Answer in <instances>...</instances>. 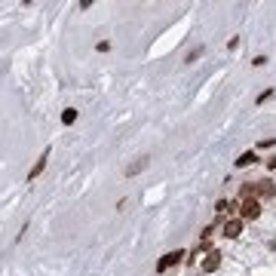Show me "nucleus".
<instances>
[{
    "label": "nucleus",
    "instance_id": "1a4fd4ad",
    "mask_svg": "<svg viewBox=\"0 0 276 276\" xmlns=\"http://www.w3.org/2000/svg\"><path fill=\"white\" fill-rule=\"evenodd\" d=\"M147 163H151V160H147V157H138V163H132L129 169H126V175L132 178V175H138V172H144V169H147Z\"/></svg>",
    "mask_w": 276,
    "mask_h": 276
},
{
    "label": "nucleus",
    "instance_id": "423d86ee",
    "mask_svg": "<svg viewBox=\"0 0 276 276\" xmlns=\"http://www.w3.org/2000/svg\"><path fill=\"white\" fill-rule=\"evenodd\" d=\"M218 267H221V252H215V249H212L209 255H206V261L200 264V270H203V273H215Z\"/></svg>",
    "mask_w": 276,
    "mask_h": 276
},
{
    "label": "nucleus",
    "instance_id": "39448f33",
    "mask_svg": "<svg viewBox=\"0 0 276 276\" xmlns=\"http://www.w3.org/2000/svg\"><path fill=\"white\" fill-rule=\"evenodd\" d=\"M49 154H52L49 147H43V154L37 157V163H34V169L28 172V181H34V178H40V175H43V169H46V163H49Z\"/></svg>",
    "mask_w": 276,
    "mask_h": 276
},
{
    "label": "nucleus",
    "instance_id": "f8f14e48",
    "mask_svg": "<svg viewBox=\"0 0 276 276\" xmlns=\"http://www.w3.org/2000/svg\"><path fill=\"white\" fill-rule=\"evenodd\" d=\"M276 95V89H267V92H261V95H258V105H264V101H270Z\"/></svg>",
    "mask_w": 276,
    "mask_h": 276
},
{
    "label": "nucleus",
    "instance_id": "9d476101",
    "mask_svg": "<svg viewBox=\"0 0 276 276\" xmlns=\"http://www.w3.org/2000/svg\"><path fill=\"white\" fill-rule=\"evenodd\" d=\"M239 200H255V181H246L239 187Z\"/></svg>",
    "mask_w": 276,
    "mask_h": 276
},
{
    "label": "nucleus",
    "instance_id": "7ed1b4c3",
    "mask_svg": "<svg viewBox=\"0 0 276 276\" xmlns=\"http://www.w3.org/2000/svg\"><path fill=\"white\" fill-rule=\"evenodd\" d=\"M243 224H246L243 218H227L221 230H224V236H227V239H239V236H243Z\"/></svg>",
    "mask_w": 276,
    "mask_h": 276
},
{
    "label": "nucleus",
    "instance_id": "4468645a",
    "mask_svg": "<svg viewBox=\"0 0 276 276\" xmlns=\"http://www.w3.org/2000/svg\"><path fill=\"white\" fill-rule=\"evenodd\" d=\"M252 65H255V68H264V65H267V55H255V59H252Z\"/></svg>",
    "mask_w": 276,
    "mask_h": 276
},
{
    "label": "nucleus",
    "instance_id": "f257e3e1",
    "mask_svg": "<svg viewBox=\"0 0 276 276\" xmlns=\"http://www.w3.org/2000/svg\"><path fill=\"white\" fill-rule=\"evenodd\" d=\"M239 218H243V221H255V218H261V203L258 200H243V203H239Z\"/></svg>",
    "mask_w": 276,
    "mask_h": 276
},
{
    "label": "nucleus",
    "instance_id": "2eb2a0df",
    "mask_svg": "<svg viewBox=\"0 0 276 276\" xmlns=\"http://www.w3.org/2000/svg\"><path fill=\"white\" fill-rule=\"evenodd\" d=\"M267 169H273V172H276V157H270V160H267Z\"/></svg>",
    "mask_w": 276,
    "mask_h": 276
},
{
    "label": "nucleus",
    "instance_id": "9b49d317",
    "mask_svg": "<svg viewBox=\"0 0 276 276\" xmlns=\"http://www.w3.org/2000/svg\"><path fill=\"white\" fill-rule=\"evenodd\" d=\"M62 123H65V126H74V123H77V108H65V111H62Z\"/></svg>",
    "mask_w": 276,
    "mask_h": 276
},
{
    "label": "nucleus",
    "instance_id": "6e6552de",
    "mask_svg": "<svg viewBox=\"0 0 276 276\" xmlns=\"http://www.w3.org/2000/svg\"><path fill=\"white\" fill-rule=\"evenodd\" d=\"M255 163H258V154L255 151H246V154L236 157V169H249V166H255Z\"/></svg>",
    "mask_w": 276,
    "mask_h": 276
},
{
    "label": "nucleus",
    "instance_id": "ddd939ff",
    "mask_svg": "<svg viewBox=\"0 0 276 276\" xmlns=\"http://www.w3.org/2000/svg\"><path fill=\"white\" fill-rule=\"evenodd\" d=\"M200 55H203V46H197V49H190V55H187V62H197Z\"/></svg>",
    "mask_w": 276,
    "mask_h": 276
},
{
    "label": "nucleus",
    "instance_id": "f03ea898",
    "mask_svg": "<svg viewBox=\"0 0 276 276\" xmlns=\"http://www.w3.org/2000/svg\"><path fill=\"white\" fill-rule=\"evenodd\" d=\"M276 197V184L270 178H264V181H255V200H273Z\"/></svg>",
    "mask_w": 276,
    "mask_h": 276
},
{
    "label": "nucleus",
    "instance_id": "20e7f679",
    "mask_svg": "<svg viewBox=\"0 0 276 276\" xmlns=\"http://www.w3.org/2000/svg\"><path fill=\"white\" fill-rule=\"evenodd\" d=\"M181 258H184V252L178 249V252H169V255H163L157 261V273H163V270H169V267H175V264H181Z\"/></svg>",
    "mask_w": 276,
    "mask_h": 276
},
{
    "label": "nucleus",
    "instance_id": "0eeeda50",
    "mask_svg": "<svg viewBox=\"0 0 276 276\" xmlns=\"http://www.w3.org/2000/svg\"><path fill=\"white\" fill-rule=\"evenodd\" d=\"M215 212H218V215L233 218V212H236V203H233V200H218V203H215Z\"/></svg>",
    "mask_w": 276,
    "mask_h": 276
}]
</instances>
